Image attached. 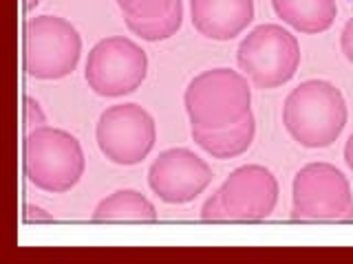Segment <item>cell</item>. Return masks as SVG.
<instances>
[{"label": "cell", "mask_w": 353, "mask_h": 264, "mask_svg": "<svg viewBox=\"0 0 353 264\" xmlns=\"http://www.w3.org/2000/svg\"><path fill=\"white\" fill-rule=\"evenodd\" d=\"M194 29L208 40L241 36L254 20V0H190Z\"/></svg>", "instance_id": "obj_11"}, {"label": "cell", "mask_w": 353, "mask_h": 264, "mask_svg": "<svg viewBox=\"0 0 353 264\" xmlns=\"http://www.w3.org/2000/svg\"><path fill=\"white\" fill-rule=\"evenodd\" d=\"M254 135H256V119L250 113L245 119H241L239 124L219 128V130H199L192 128V139L199 148L208 152L214 159H234L241 157L243 152H248Z\"/></svg>", "instance_id": "obj_13"}, {"label": "cell", "mask_w": 353, "mask_h": 264, "mask_svg": "<svg viewBox=\"0 0 353 264\" xmlns=\"http://www.w3.org/2000/svg\"><path fill=\"white\" fill-rule=\"evenodd\" d=\"M294 220H353V194L347 176L331 163H309L294 176Z\"/></svg>", "instance_id": "obj_7"}, {"label": "cell", "mask_w": 353, "mask_h": 264, "mask_svg": "<svg viewBox=\"0 0 353 264\" xmlns=\"http://www.w3.org/2000/svg\"><path fill=\"white\" fill-rule=\"evenodd\" d=\"M351 3H353V0H351Z\"/></svg>", "instance_id": "obj_22"}, {"label": "cell", "mask_w": 353, "mask_h": 264, "mask_svg": "<svg viewBox=\"0 0 353 264\" xmlns=\"http://www.w3.org/2000/svg\"><path fill=\"white\" fill-rule=\"evenodd\" d=\"M345 163L349 165V170L353 172V132L345 143Z\"/></svg>", "instance_id": "obj_20"}, {"label": "cell", "mask_w": 353, "mask_h": 264, "mask_svg": "<svg viewBox=\"0 0 353 264\" xmlns=\"http://www.w3.org/2000/svg\"><path fill=\"white\" fill-rule=\"evenodd\" d=\"M25 220H27V223H38V220H51V214H47L40 207L27 205L25 207Z\"/></svg>", "instance_id": "obj_19"}, {"label": "cell", "mask_w": 353, "mask_h": 264, "mask_svg": "<svg viewBox=\"0 0 353 264\" xmlns=\"http://www.w3.org/2000/svg\"><path fill=\"white\" fill-rule=\"evenodd\" d=\"M225 220L270 218L279 203V181L265 165H241L219 187Z\"/></svg>", "instance_id": "obj_10"}, {"label": "cell", "mask_w": 353, "mask_h": 264, "mask_svg": "<svg viewBox=\"0 0 353 264\" xmlns=\"http://www.w3.org/2000/svg\"><path fill=\"white\" fill-rule=\"evenodd\" d=\"M146 75L148 55L130 38L110 36L88 51L84 80L99 97H124L135 93Z\"/></svg>", "instance_id": "obj_6"}, {"label": "cell", "mask_w": 353, "mask_h": 264, "mask_svg": "<svg viewBox=\"0 0 353 264\" xmlns=\"http://www.w3.org/2000/svg\"><path fill=\"white\" fill-rule=\"evenodd\" d=\"M124 20H126L128 31L139 36L141 40H146V42L168 40L183 25V3L181 0H174L172 7L165 11L163 16L152 18V20H132V18H124Z\"/></svg>", "instance_id": "obj_15"}, {"label": "cell", "mask_w": 353, "mask_h": 264, "mask_svg": "<svg viewBox=\"0 0 353 264\" xmlns=\"http://www.w3.org/2000/svg\"><path fill=\"white\" fill-rule=\"evenodd\" d=\"M84 150L71 132L42 126L27 132L25 174L38 190L64 194L84 176Z\"/></svg>", "instance_id": "obj_3"}, {"label": "cell", "mask_w": 353, "mask_h": 264, "mask_svg": "<svg viewBox=\"0 0 353 264\" xmlns=\"http://www.w3.org/2000/svg\"><path fill=\"white\" fill-rule=\"evenodd\" d=\"M272 7L285 25L316 36L327 31L336 22V0H272Z\"/></svg>", "instance_id": "obj_12"}, {"label": "cell", "mask_w": 353, "mask_h": 264, "mask_svg": "<svg viewBox=\"0 0 353 264\" xmlns=\"http://www.w3.org/2000/svg\"><path fill=\"white\" fill-rule=\"evenodd\" d=\"M214 174L212 168L188 148H170L152 161L148 185L159 201L168 205H185L208 190Z\"/></svg>", "instance_id": "obj_9"}, {"label": "cell", "mask_w": 353, "mask_h": 264, "mask_svg": "<svg viewBox=\"0 0 353 264\" xmlns=\"http://www.w3.org/2000/svg\"><path fill=\"white\" fill-rule=\"evenodd\" d=\"M124 18L132 20H152L163 16L172 7L174 0H115Z\"/></svg>", "instance_id": "obj_16"}, {"label": "cell", "mask_w": 353, "mask_h": 264, "mask_svg": "<svg viewBox=\"0 0 353 264\" xmlns=\"http://www.w3.org/2000/svg\"><path fill=\"white\" fill-rule=\"evenodd\" d=\"M47 126V117H44L40 104L33 97H25V128L27 132H33L36 128Z\"/></svg>", "instance_id": "obj_17"}, {"label": "cell", "mask_w": 353, "mask_h": 264, "mask_svg": "<svg viewBox=\"0 0 353 264\" xmlns=\"http://www.w3.org/2000/svg\"><path fill=\"white\" fill-rule=\"evenodd\" d=\"M40 5V0H25V11H33Z\"/></svg>", "instance_id": "obj_21"}, {"label": "cell", "mask_w": 353, "mask_h": 264, "mask_svg": "<svg viewBox=\"0 0 353 264\" xmlns=\"http://www.w3.org/2000/svg\"><path fill=\"white\" fill-rule=\"evenodd\" d=\"M82 38L69 20L36 16L25 25V71L36 80H62L75 71Z\"/></svg>", "instance_id": "obj_5"}, {"label": "cell", "mask_w": 353, "mask_h": 264, "mask_svg": "<svg viewBox=\"0 0 353 264\" xmlns=\"http://www.w3.org/2000/svg\"><path fill=\"white\" fill-rule=\"evenodd\" d=\"M340 51L353 64V18L347 22L345 29L340 33Z\"/></svg>", "instance_id": "obj_18"}, {"label": "cell", "mask_w": 353, "mask_h": 264, "mask_svg": "<svg viewBox=\"0 0 353 264\" xmlns=\"http://www.w3.org/2000/svg\"><path fill=\"white\" fill-rule=\"evenodd\" d=\"M95 141L110 163L137 165L152 152L157 126L152 115L139 104H115L99 115Z\"/></svg>", "instance_id": "obj_8"}, {"label": "cell", "mask_w": 353, "mask_h": 264, "mask_svg": "<svg viewBox=\"0 0 353 264\" xmlns=\"http://www.w3.org/2000/svg\"><path fill=\"white\" fill-rule=\"evenodd\" d=\"M183 106L192 128H228L252 113V88L243 73L219 66L192 77L183 93Z\"/></svg>", "instance_id": "obj_2"}, {"label": "cell", "mask_w": 353, "mask_h": 264, "mask_svg": "<svg viewBox=\"0 0 353 264\" xmlns=\"http://www.w3.org/2000/svg\"><path fill=\"white\" fill-rule=\"evenodd\" d=\"M236 62L254 86L270 91L296 75L301 66V44L281 25H259L241 40Z\"/></svg>", "instance_id": "obj_4"}, {"label": "cell", "mask_w": 353, "mask_h": 264, "mask_svg": "<svg viewBox=\"0 0 353 264\" xmlns=\"http://www.w3.org/2000/svg\"><path fill=\"white\" fill-rule=\"evenodd\" d=\"M349 110L342 91L327 80H307L287 95L283 124L303 148H329L347 126Z\"/></svg>", "instance_id": "obj_1"}, {"label": "cell", "mask_w": 353, "mask_h": 264, "mask_svg": "<svg viewBox=\"0 0 353 264\" xmlns=\"http://www.w3.org/2000/svg\"><path fill=\"white\" fill-rule=\"evenodd\" d=\"M93 220H157V209L137 190H117L97 203Z\"/></svg>", "instance_id": "obj_14"}]
</instances>
